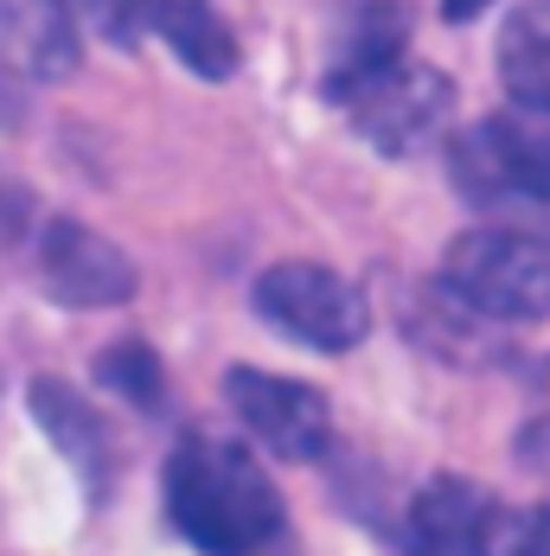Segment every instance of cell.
Instances as JSON below:
<instances>
[{
  "label": "cell",
  "mask_w": 550,
  "mask_h": 556,
  "mask_svg": "<svg viewBox=\"0 0 550 556\" xmlns=\"http://www.w3.org/2000/svg\"><path fill=\"white\" fill-rule=\"evenodd\" d=\"M166 518L205 556H263L288 538L270 467L230 435H186L166 454Z\"/></svg>",
  "instance_id": "obj_1"
},
{
  "label": "cell",
  "mask_w": 550,
  "mask_h": 556,
  "mask_svg": "<svg viewBox=\"0 0 550 556\" xmlns=\"http://www.w3.org/2000/svg\"><path fill=\"white\" fill-rule=\"evenodd\" d=\"M441 288L487 320H550V237L461 230L441 256Z\"/></svg>",
  "instance_id": "obj_2"
},
{
  "label": "cell",
  "mask_w": 550,
  "mask_h": 556,
  "mask_svg": "<svg viewBox=\"0 0 550 556\" xmlns=\"http://www.w3.org/2000/svg\"><path fill=\"white\" fill-rule=\"evenodd\" d=\"M454 179L487 205H550V110L512 103L454 135Z\"/></svg>",
  "instance_id": "obj_3"
},
{
  "label": "cell",
  "mask_w": 550,
  "mask_h": 556,
  "mask_svg": "<svg viewBox=\"0 0 550 556\" xmlns=\"http://www.w3.org/2000/svg\"><path fill=\"white\" fill-rule=\"evenodd\" d=\"M257 314L282 339L308 345V352H352L372 333V301L359 281H346L327 263H275L250 288Z\"/></svg>",
  "instance_id": "obj_4"
},
{
  "label": "cell",
  "mask_w": 550,
  "mask_h": 556,
  "mask_svg": "<svg viewBox=\"0 0 550 556\" xmlns=\"http://www.w3.org/2000/svg\"><path fill=\"white\" fill-rule=\"evenodd\" d=\"M339 110L359 122V135L372 148H385V154H423L448 128V115H454V84L441 77L436 64L397 58L390 71L365 77L359 90H346Z\"/></svg>",
  "instance_id": "obj_5"
},
{
  "label": "cell",
  "mask_w": 550,
  "mask_h": 556,
  "mask_svg": "<svg viewBox=\"0 0 550 556\" xmlns=\"http://www.w3.org/2000/svg\"><path fill=\"white\" fill-rule=\"evenodd\" d=\"M224 396H230L237 422L270 447L275 460H321V454H327L333 409H327V396H321L314 384L237 365V371L224 378Z\"/></svg>",
  "instance_id": "obj_6"
},
{
  "label": "cell",
  "mask_w": 550,
  "mask_h": 556,
  "mask_svg": "<svg viewBox=\"0 0 550 556\" xmlns=\"http://www.w3.org/2000/svg\"><path fill=\"white\" fill-rule=\"evenodd\" d=\"M499 525L505 511L487 486H474L467 473H436L403 511V544L410 556H499Z\"/></svg>",
  "instance_id": "obj_7"
},
{
  "label": "cell",
  "mask_w": 550,
  "mask_h": 556,
  "mask_svg": "<svg viewBox=\"0 0 550 556\" xmlns=\"http://www.w3.org/2000/svg\"><path fill=\"white\" fill-rule=\"evenodd\" d=\"M39 276L64 307H122L135 294V263L90 224H52L39 237Z\"/></svg>",
  "instance_id": "obj_8"
},
{
  "label": "cell",
  "mask_w": 550,
  "mask_h": 556,
  "mask_svg": "<svg viewBox=\"0 0 550 556\" xmlns=\"http://www.w3.org/2000/svg\"><path fill=\"white\" fill-rule=\"evenodd\" d=\"M135 7H141V26H148L192 77L224 84V77L237 71V39H230V26H224V13L212 0H135Z\"/></svg>",
  "instance_id": "obj_9"
},
{
  "label": "cell",
  "mask_w": 550,
  "mask_h": 556,
  "mask_svg": "<svg viewBox=\"0 0 550 556\" xmlns=\"http://www.w3.org/2000/svg\"><path fill=\"white\" fill-rule=\"evenodd\" d=\"M403 39H410V7H403V0H365V7L339 26V39H333V52H327V97L339 103V97L359 90L365 77L390 71V64L403 58Z\"/></svg>",
  "instance_id": "obj_10"
},
{
  "label": "cell",
  "mask_w": 550,
  "mask_h": 556,
  "mask_svg": "<svg viewBox=\"0 0 550 556\" xmlns=\"http://www.w3.org/2000/svg\"><path fill=\"white\" fill-rule=\"evenodd\" d=\"M33 416L52 429V447L84 473V486H90V493H110V480H115L110 422H103L71 384H58V378H39V384H33Z\"/></svg>",
  "instance_id": "obj_11"
},
{
  "label": "cell",
  "mask_w": 550,
  "mask_h": 556,
  "mask_svg": "<svg viewBox=\"0 0 550 556\" xmlns=\"http://www.w3.org/2000/svg\"><path fill=\"white\" fill-rule=\"evenodd\" d=\"M499 84L512 103L550 110V0H532L499 33Z\"/></svg>",
  "instance_id": "obj_12"
},
{
  "label": "cell",
  "mask_w": 550,
  "mask_h": 556,
  "mask_svg": "<svg viewBox=\"0 0 550 556\" xmlns=\"http://www.w3.org/2000/svg\"><path fill=\"white\" fill-rule=\"evenodd\" d=\"M97 378L122 396V403H135L141 416H161L166 409V365L154 345H141V339H122L110 345L103 358H97Z\"/></svg>",
  "instance_id": "obj_13"
},
{
  "label": "cell",
  "mask_w": 550,
  "mask_h": 556,
  "mask_svg": "<svg viewBox=\"0 0 550 556\" xmlns=\"http://www.w3.org/2000/svg\"><path fill=\"white\" fill-rule=\"evenodd\" d=\"M499 556H550V505H532L499 525Z\"/></svg>",
  "instance_id": "obj_14"
},
{
  "label": "cell",
  "mask_w": 550,
  "mask_h": 556,
  "mask_svg": "<svg viewBox=\"0 0 550 556\" xmlns=\"http://www.w3.org/2000/svg\"><path fill=\"white\" fill-rule=\"evenodd\" d=\"M58 7H64L71 20L103 26L110 39H122V46H128V39H135V26H141V7H135V0H58Z\"/></svg>",
  "instance_id": "obj_15"
},
{
  "label": "cell",
  "mask_w": 550,
  "mask_h": 556,
  "mask_svg": "<svg viewBox=\"0 0 550 556\" xmlns=\"http://www.w3.org/2000/svg\"><path fill=\"white\" fill-rule=\"evenodd\" d=\"M487 7H493V0H441V20H448V26H467V20H480Z\"/></svg>",
  "instance_id": "obj_16"
}]
</instances>
